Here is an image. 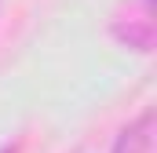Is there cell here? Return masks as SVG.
<instances>
[{
  "label": "cell",
  "mask_w": 157,
  "mask_h": 153,
  "mask_svg": "<svg viewBox=\"0 0 157 153\" xmlns=\"http://www.w3.org/2000/svg\"><path fill=\"white\" fill-rule=\"evenodd\" d=\"M154 150V113H143L132 128H124L110 153H150Z\"/></svg>",
  "instance_id": "obj_1"
}]
</instances>
